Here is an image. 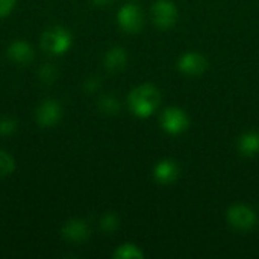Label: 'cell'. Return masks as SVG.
Here are the masks:
<instances>
[{
	"label": "cell",
	"mask_w": 259,
	"mask_h": 259,
	"mask_svg": "<svg viewBox=\"0 0 259 259\" xmlns=\"http://www.w3.org/2000/svg\"><path fill=\"white\" fill-rule=\"evenodd\" d=\"M127 103H129L131 111L137 117L146 118L158 109L161 103V93L155 85L144 83L131 91L127 97Z\"/></svg>",
	"instance_id": "6da1fadb"
},
{
	"label": "cell",
	"mask_w": 259,
	"mask_h": 259,
	"mask_svg": "<svg viewBox=\"0 0 259 259\" xmlns=\"http://www.w3.org/2000/svg\"><path fill=\"white\" fill-rule=\"evenodd\" d=\"M41 46L50 55H64L71 47V33L61 26L50 27L42 33Z\"/></svg>",
	"instance_id": "7a4b0ae2"
},
{
	"label": "cell",
	"mask_w": 259,
	"mask_h": 259,
	"mask_svg": "<svg viewBox=\"0 0 259 259\" xmlns=\"http://www.w3.org/2000/svg\"><path fill=\"white\" fill-rule=\"evenodd\" d=\"M228 223L237 231H250L256 223V212L243 203L232 205L228 209Z\"/></svg>",
	"instance_id": "3957f363"
},
{
	"label": "cell",
	"mask_w": 259,
	"mask_h": 259,
	"mask_svg": "<svg viewBox=\"0 0 259 259\" xmlns=\"http://www.w3.org/2000/svg\"><path fill=\"white\" fill-rule=\"evenodd\" d=\"M118 24L120 27L127 32V33H137L143 29L144 24V15L143 11L137 6V5H124L117 15Z\"/></svg>",
	"instance_id": "277c9868"
},
{
	"label": "cell",
	"mask_w": 259,
	"mask_h": 259,
	"mask_svg": "<svg viewBox=\"0 0 259 259\" xmlns=\"http://www.w3.org/2000/svg\"><path fill=\"white\" fill-rule=\"evenodd\" d=\"M188 124H190V118H188L187 112L179 108H175V106L167 108L161 115L162 129L171 135L182 134L188 127Z\"/></svg>",
	"instance_id": "5b68a950"
},
{
	"label": "cell",
	"mask_w": 259,
	"mask_h": 259,
	"mask_svg": "<svg viewBox=\"0 0 259 259\" xmlns=\"http://www.w3.org/2000/svg\"><path fill=\"white\" fill-rule=\"evenodd\" d=\"M152 17L158 27L170 29L178 20V9L170 0H158L152 6Z\"/></svg>",
	"instance_id": "8992f818"
},
{
	"label": "cell",
	"mask_w": 259,
	"mask_h": 259,
	"mask_svg": "<svg viewBox=\"0 0 259 259\" xmlns=\"http://www.w3.org/2000/svg\"><path fill=\"white\" fill-rule=\"evenodd\" d=\"M62 117V108L61 105L53 100H44L39 108L36 109V121L41 127H53L59 123Z\"/></svg>",
	"instance_id": "52a82bcc"
},
{
	"label": "cell",
	"mask_w": 259,
	"mask_h": 259,
	"mask_svg": "<svg viewBox=\"0 0 259 259\" xmlns=\"http://www.w3.org/2000/svg\"><path fill=\"white\" fill-rule=\"evenodd\" d=\"M208 67V61L203 55L197 52H188L181 56L178 68L187 76H200Z\"/></svg>",
	"instance_id": "ba28073f"
},
{
	"label": "cell",
	"mask_w": 259,
	"mask_h": 259,
	"mask_svg": "<svg viewBox=\"0 0 259 259\" xmlns=\"http://www.w3.org/2000/svg\"><path fill=\"white\" fill-rule=\"evenodd\" d=\"M179 165L173 159H162L153 168V178L161 185H170L179 178Z\"/></svg>",
	"instance_id": "9c48e42d"
},
{
	"label": "cell",
	"mask_w": 259,
	"mask_h": 259,
	"mask_svg": "<svg viewBox=\"0 0 259 259\" xmlns=\"http://www.w3.org/2000/svg\"><path fill=\"white\" fill-rule=\"evenodd\" d=\"M88 235H90V229L87 223L79 219L68 220L62 228V237L71 243H82L88 238Z\"/></svg>",
	"instance_id": "30bf717a"
},
{
	"label": "cell",
	"mask_w": 259,
	"mask_h": 259,
	"mask_svg": "<svg viewBox=\"0 0 259 259\" xmlns=\"http://www.w3.org/2000/svg\"><path fill=\"white\" fill-rule=\"evenodd\" d=\"M8 56H9L14 62L26 65V64L32 62V59H33V50H32V47H30L26 41H23V39H15V41L11 42L9 47H8Z\"/></svg>",
	"instance_id": "8fae6325"
},
{
	"label": "cell",
	"mask_w": 259,
	"mask_h": 259,
	"mask_svg": "<svg viewBox=\"0 0 259 259\" xmlns=\"http://www.w3.org/2000/svg\"><path fill=\"white\" fill-rule=\"evenodd\" d=\"M127 64V55L126 50L121 47H112L111 50L106 52L105 55V67L111 73H118L124 70Z\"/></svg>",
	"instance_id": "7c38bea8"
},
{
	"label": "cell",
	"mask_w": 259,
	"mask_h": 259,
	"mask_svg": "<svg viewBox=\"0 0 259 259\" xmlns=\"http://www.w3.org/2000/svg\"><path fill=\"white\" fill-rule=\"evenodd\" d=\"M238 150L244 156H255L259 153V134L255 131L246 132L238 140Z\"/></svg>",
	"instance_id": "4fadbf2b"
},
{
	"label": "cell",
	"mask_w": 259,
	"mask_h": 259,
	"mask_svg": "<svg viewBox=\"0 0 259 259\" xmlns=\"http://www.w3.org/2000/svg\"><path fill=\"white\" fill-rule=\"evenodd\" d=\"M114 258L117 259H143L144 258V253L141 252V249L135 244H131V243H126L123 246H120L115 253H114Z\"/></svg>",
	"instance_id": "5bb4252c"
},
{
	"label": "cell",
	"mask_w": 259,
	"mask_h": 259,
	"mask_svg": "<svg viewBox=\"0 0 259 259\" xmlns=\"http://www.w3.org/2000/svg\"><path fill=\"white\" fill-rule=\"evenodd\" d=\"M99 109L106 115H115L120 111V102L114 96H102L99 99Z\"/></svg>",
	"instance_id": "9a60e30c"
},
{
	"label": "cell",
	"mask_w": 259,
	"mask_h": 259,
	"mask_svg": "<svg viewBox=\"0 0 259 259\" xmlns=\"http://www.w3.org/2000/svg\"><path fill=\"white\" fill-rule=\"evenodd\" d=\"M14 170H15V161H14V158L8 152L0 150V179L9 176Z\"/></svg>",
	"instance_id": "2e32d148"
},
{
	"label": "cell",
	"mask_w": 259,
	"mask_h": 259,
	"mask_svg": "<svg viewBox=\"0 0 259 259\" xmlns=\"http://www.w3.org/2000/svg\"><path fill=\"white\" fill-rule=\"evenodd\" d=\"M58 77V68L53 64H42L39 68V79L44 83H53Z\"/></svg>",
	"instance_id": "e0dca14e"
},
{
	"label": "cell",
	"mask_w": 259,
	"mask_h": 259,
	"mask_svg": "<svg viewBox=\"0 0 259 259\" xmlns=\"http://www.w3.org/2000/svg\"><path fill=\"white\" fill-rule=\"evenodd\" d=\"M118 225H120V220H118V217H117L115 214H112V212L105 214V215L102 217V220H100V228H102V231H105V232H114V231H117Z\"/></svg>",
	"instance_id": "ac0fdd59"
},
{
	"label": "cell",
	"mask_w": 259,
	"mask_h": 259,
	"mask_svg": "<svg viewBox=\"0 0 259 259\" xmlns=\"http://www.w3.org/2000/svg\"><path fill=\"white\" fill-rule=\"evenodd\" d=\"M15 131H17V121L14 118L6 117L0 120V135L8 137V135H12Z\"/></svg>",
	"instance_id": "d6986e66"
},
{
	"label": "cell",
	"mask_w": 259,
	"mask_h": 259,
	"mask_svg": "<svg viewBox=\"0 0 259 259\" xmlns=\"http://www.w3.org/2000/svg\"><path fill=\"white\" fill-rule=\"evenodd\" d=\"M17 5V0H0V18L8 17Z\"/></svg>",
	"instance_id": "ffe728a7"
},
{
	"label": "cell",
	"mask_w": 259,
	"mask_h": 259,
	"mask_svg": "<svg viewBox=\"0 0 259 259\" xmlns=\"http://www.w3.org/2000/svg\"><path fill=\"white\" fill-rule=\"evenodd\" d=\"M99 87H100V80H99L97 77H94V76L88 77V79L85 80V83H83V88H85L88 93H93V91H96Z\"/></svg>",
	"instance_id": "44dd1931"
},
{
	"label": "cell",
	"mask_w": 259,
	"mask_h": 259,
	"mask_svg": "<svg viewBox=\"0 0 259 259\" xmlns=\"http://www.w3.org/2000/svg\"><path fill=\"white\" fill-rule=\"evenodd\" d=\"M96 6H108L112 3V0H91Z\"/></svg>",
	"instance_id": "7402d4cb"
}]
</instances>
